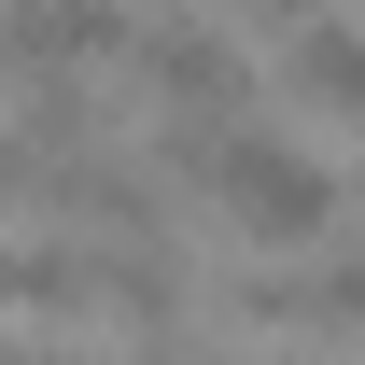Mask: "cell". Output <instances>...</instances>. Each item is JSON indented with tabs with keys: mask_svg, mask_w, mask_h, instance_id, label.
<instances>
[{
	"mask_svg": "<svg viewBox=\"0 0 365 365\" xmlns=\"http://www.w3.org/2000/svg\"><path fill=\"white\" fill-rule=\"evenodd\" d=\"M169 169L197 182V197H211V211H225L253 253H309V239L337 225V182H323L295 140L239 127V113H225V127H182V113H169Z\"/></svg>",
	"mask_w": 365,
	"mask_h": 365,
	"instance_id": "obj_1",
	"label": "cell"
},
{
	"mask_svg": "<svg viewBox=\"0 0 365 365\" xmlns=\"http://www.w3.org/2000/svg\"><path fill=\"white\" fill-rule=\"evenodd\" d=\"M127 0H0V71L29 85V71H98V56H127Z\"/></svg>",
	"mask_w": 365,
	"mask_h": 365,
	"instance_id": "obj_2",
	"label": "cell"
},
{
	"mask_svg": "<svg viewBox=\"0 0 365 365\" xmlns=\"http://www.w3.org/2000/svg\"><path fill=\"white\" fill-rule=\"evenodd\" d=\"M140 71H155V98H169L182 127H225L239 98H253L239 43H225V29H197V14H169V29H140Z\"/></svg>",
	"mask_w": 365,
	"mask_h": 365,
	"instance_id": "obj_3",
	"label": "cell"
},
{
	"mask_svg": "<svg viewBox=\"0 0 365 365\" xmlns=\"http://www.w3.org/2000/svg\"><path fill=\"white\" fill-rule=\"evenodd\" d=\"M239 323H281V337H351L365 351V253H337V267H267L225 295Z\"/></svg>",
	"mask_w": 365,
	"mask_h": 365,
	"instance_id": "obj_4",
	"label": "cell"
},
{
	"mask_svg": "<svg viewBox=\"0 0 365 365\" xmlns=\"http://www.w3.org/2000/svg\"><path fill=\"white\" fill-rule=\"evenodd\" d=\"M43 197L71 211V225H98V239H169V197H155L127 155H98V140H85V155H56V169H43Z\"/></svg>",
	"mask_w": 365,
	"mask_h": 365,
	"instance_id": "obj_5",
	"label": "cell"
},
{
	"mask_svg": "<svg viewBox=\"0 0 365 365\" xmlns=\"http://www.w3.org/2000/svg\"><path fill=\"white\" fill-rule=\"evenodd\" d=\"M295 98H309V113H337V127H365V29L309 14V29H295Z\"/></svg>",
	"mask_w": 365,
	"mask_h": 365,
	"instance_id": "obj_6",
	"label": "cell"
},
{
	"mask_svg": "<svg viewBox=\"0 0 365 365\" xmlns=\"http://www.w3.org/2000/svg\"><path fill=\"white\" fill-rule=\"evenodd\" d=\"M14 140H29L43 169H56V155H85V140H98V85H85V71H29V113H14Z\"/></svg>",
	"mask_w": 365,
	"mask_h": 365,
	"instance_id": "obj_7",
	"label": "cell"
},
{
	"mask_svg": "<svg viewBox=\"0 0 365 365\" xmlns=\"http://www.w3.org/2000/svg\"><path fill=\"white\" fill-rule=\"evenodd\" d=\"M14 197H43V155H29V140L0 127V211H14Z\"/></svg>",
	"mask_w": 365,
	"mask_h": 365,
	"instance_id": "obj_8",
	"label": "cell"
},
{
	"mask_svg": "<svg viewBox=\"0 0 365 365\" xmlns=\"http://www.w3.org/2000/svg\"><path fill=\"white\" fill-rule=\"evenodd\" d=\"M239 14H253V29H281V43H295V29H309L323 0H239Z\"/></svg>",
	"mask_w": 365,
	"mask_h": 365,
	"instance_id": "obj_9",
	"label": "cell"
},
{
	"mask_svg": "<svg viewBox=\"0 0 365 365\" xmlns=\"http://www.w3.org/2000/svg\"><path fill=\"white\" fill-rule=\"evenodd\" d=\"M0 365H29V351H0Z\"/></svg>",
	"mask_w": 365,
	"mask_h": 365,
	"instance_id": "obj_10",
	"label": "cell"
},
{
	"mask_svg": "<svg viewBox=\"0 0 365 365\" xmlns=\"http://www.w3.org/2000/svg\"><path fill=\"white\" fill-rule=\"evenodd\" d=\"M351 197H365V182H351Z\"/></svg>",
	"mask_w": 365,
	"mask_h": 365,
	"instance_id": "obj_11",
	"label": "cell"
}]
</instances>
